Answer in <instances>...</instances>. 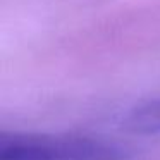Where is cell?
Segmentation results:
<instances>
[{"instance_id":"obj_2","label":"cell","mask_w":160,"mask_h":160,"mask_svg":"<svg viewBox=\"0 0 160 160\" xmlns=\"http://www.w3.org/2000/svg\"><path fill=\"white\" fill-rule=\"evenodd\" d=\"M122 131L136 136L160 134V97L146 98L124 112L119 121Z\"/></svg>"},{"instance_id":"obj_1","label":"cell","mask_w":160,"mask_h":160,"mask_svg":"<svg viewBox=\"0 0 160 160\" xmlns=\"http://www.w3.org/2000/svg\"><path fill=\"white\" fill-rule=\"evenodd\" d=\"M128 148L114 141L78 134L2 132L0 160H129Z\"/></svg>"}]
</instances>
